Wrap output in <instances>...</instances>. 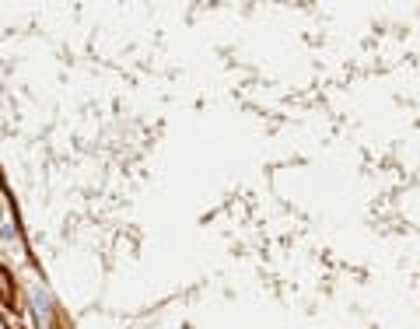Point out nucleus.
Here are the masks:
<instances>
[{
    "label": "nucleus",
    "mask_w": 420,
    "mask_h": 329,
    "mask_svg": "<svg viewBox=\"0 0 420 329\" xmlns=\"http://www.w3.org/2000/svg\"><path fill=\"white\" fill-rule=\"evenodd\" d=\"M0 298L7 302V305H14V280H11V273L0 266Z\"/></svg>",
    "instance_id": "f257e3e1"
},
{
    "label": "nucleus",
    "mask_w": 420,
    "mask_h": 329,
    "mask_svg": "<svg viewBox=\"0 0 420 329\" xmlns=\"http://www.w3.org/2000/svg\"><path fill=\"white\" fill-rule=\"evenodd\" d=\"M0 329H7V326H4V319H0Z\"/></svg>",
    "instance_id": "f03ea898"
}]
</instances>
